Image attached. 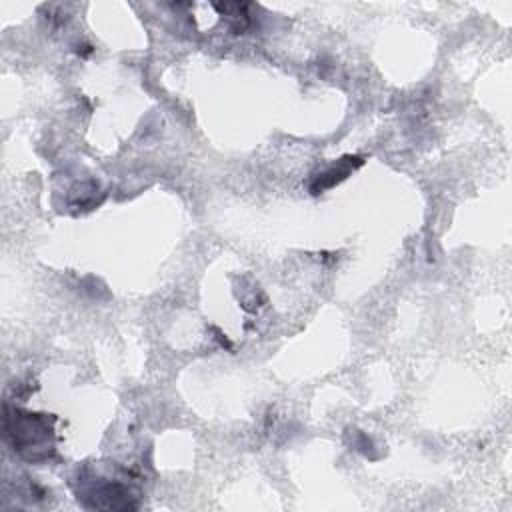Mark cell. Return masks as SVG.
Segmentation results:
<instances>
[{
    "instance_id": "1",
    "label": "cell",
    "mask_w": 512,
    "mask_h": 512,
    "mask_svg": "<svg viewBox=\"0 0 512 512\" xmlns=\"http://www.w3.org/2000/svg\"><path fill=\"white\" fill-rule=\"evenodd\" d=\"M6 430L14 438L16 450H20L22 454H26V450H30V458H34L32 450H38L44 456H48L44 450L52 448V444H50V432L52 430H50V426L46 424L44 418H40L36 414L16 416L14 426L6 422Z\"/></svg>"
}]
</instances>
